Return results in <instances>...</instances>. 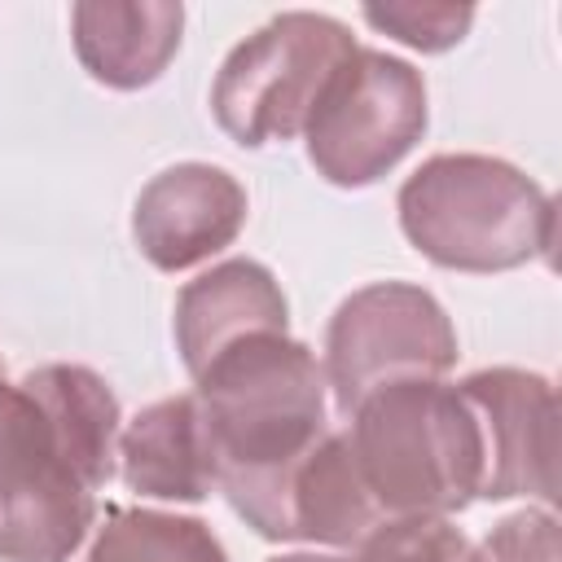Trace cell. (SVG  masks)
<instances>
[{
	"label": "cell",
	"mask_w": 562,
	"mask_h": 562,
	"mask_svg": "<svg viewBox=\"0 0 562 562\" xmlns=\"http://www.w3.org/2000/svg\"><path fill=\"white\" fill-rule=\"evenodd\" d=\"M215 452V492L263 540H285V492L299 461L329 430L325 369L290 334H255L193 378Z\"/></svg>",
	"instance_id": "1"
},
{
	"label": "cell",
	"mask_w": 562,
	"mask_h": 562,
	"mask_svg": "<svg viewBox=\"0 0 562 562\" xmlns=\"http://www.w3.org/2000/svg\"><path fill=\"white\" fill-rule=\"evenodd\" d=\"M400 228L430 263L452 272H509L553 255V198L492 154H435L395 198Z\"/></svg>",
	"instance_id": "2"
},
{
	"label": "cell",
	"mask_w": 562,
	"mask_h": 562,
	"mask_svg": "<svg viewBox=\"0 0 562 562\" xmlns=\"http://www.w3.org/2000/svg\"><path fill=\"white\" fill-rule=\"evenodd\" d=\"M347 439L382 518H452L479 501V430L443 378L378 386L347 413Z\"/></svg>",
	"instance_id": "3"
},
{
	"label": "cell",
	"mask_w": 562,
	"mask_h": 562,
	"mask_svg": "<svg viewBox=\"0 0 562 562\" xmlns=\"http://www.w3.org/2000/svg\"><path fill=\"white\" fill-rule=\"evenodd\" d=\"M356 35L312 9L268 18L220 66L211 88L215 123L246 149L303 136L325 83L356 53Z\"/></svg>",
	"instance_id": "4"
},
{
	"label": "cell",
	"mask_w": 562,
	"mask_h": 562,
	"mask_svg": "<svg viewBox=\"0 0 562 562\" xmlns=\"http://www.w3.org/2000/svg\"><path fill=\"white\" fill-rule=\"evenodd\" d=\"M426 83L404 57L356 48L325 83L303 140L307 162L338 189L382 180L426 132Z\"/></svg>",
	"instance_id": "5"
},
{
	"label": "cell",
	"mask_w": 562,
	"mask_h": 562,
	"mask_svg": "<svg viewBox=\"0 0 562 562\" xmlns=\"http://www.w3.org/2000/svg\"><path fill=\"white\" fill-rule=\"evenodd\" d=\"M457 364V329L443 303L413 281H373L338 303L325 329V386L347 417L391 382L443 378Z\"/></svg>",
	"instance_id": "6"
},
{
	"label": "cell",
	"mask_w": 562,
	"mask_h": 562,
	"mask_svg": "<svg viewBox=\"0 0 562 562\" xmlns=\"http://www.w3.org/2000/svg\"><path fill=\"white\" fill-rule=\"evenodd\" d=\"M97 522V492L75 474L40 408L0 378V562H70Z\"/></svg>",
	"instance_id": "7"
},
{
	"label": "cell",
	"mask_w": 562,
	"mask_h": 562,
	"mask_svg": "<svg viewBox=\"0 0 562 562\" xmlns=\"http://www.w3.org/2000/svg\"><path fill=\"white\" fill-rule=\"evenodd\" d=\"M479 430V501H558V400L531 369H474L457 382Z\"/></svg>",
	"instance_id": "8"
},
{
	"label": "cell",
	"mask_w": 562,
	"mask_h": 562,
	"mask_svg": "<svg viewBox=\"0 0 562 562\" xmlns=\"http://www.w3.org/2000/svg\"><path fill=\"white\" fill-rule=\"evenodd\" d=\"M246 189L215 162L158 171L132 206V237L158 272H184L220 255L246 228Z\"/></svg>",
	"instance_id": "9"
},
{
	"label": "cell",
	"mask_w": 562,
	"mask_h": 562,
	"mask_svg": "<svg viewBox=\"0 0 562 562\" xmlns=\"http://www.w3.org/2000/svg\"><path fill=\"white\" fill-rule=\"evenodd\" d=\"M176 347L198 378L220 351L255 338V334H285L290 307L277 277L255 259H224L193 277L176 299Z\"/></svg>",
	"instance_id": "10"
},
{
	"label": "cell",
	"mask_w": 562,
	"mask_h": 562,
	"mask_svg": "<svg viewBox=\"0 0 562 562\" xmlns=\"http://www.w3.org/2000/svg\"><path fill=\"white\" fill-rule=\"evenodd\" d=\"M114 457L127 492L184 505H198L215 492V452L193 391L140 408L119 430Z\"/></svg>",
	"instance_id": "11"
},
{
	"label": "cell",
	"mask_w": 562,
	"mask_h": 562,
	"mask_svg": "<svg viewBox=\"0 0 562 562\" xmlns=\"http://www.w3.org/2000/svg\"><path fill=\"white\" fill-rule=\"evenodd\" d=\"M180 31L184 9L171 0H79L70 9V40L83 70L114 92L162 79L180 53Z\"/></svg>",
	"instance_id": "12"
},
{
	"label": "cell",
	"mask_w": 562,
	"mask_h": 562,
	"mask_svg": "<svg viewBox=\"0 0 562 562\" xmlns=\"http://www.w3.org/2000/svg\"><path fill=\"white\" fill-rule=\"evenodd\" d=\"M382 518L378 501L364 487V474L356 465L347 426L325 430L312 452L299 461L290 492H285V540L329 544V549H356Z\"/></svg>",
	"instance_id": "13"
},
{
	"label": "cell",
	"mask_w": 562,
	"mask_h": 562,
	"mask_svg": "<svg viewBox=\"0 0 562 562\" xmlns=\"http://www.w3.org/2000/svg\"><path fill=\"white\" fill-rule=\"evenodd\" d=\"M31 404L40 408L44 426L53 430L57 448L75 465V474L101 492L114 474V448H119V400L110 382L88 364H40L18 382Z\"/></svg>",
	"instance_id": "14"
},
{
	"label": "cell",
	"mask_w": 562,
	"mask_h": 562,
	"mask_svg": "<svg viewBox=\"0 0 562 562\" xmlns=\"http://www.w3.org/2000/svg\"><path fill=\"white\" fill-rule=\"evenodd\" d=\"M83 562H228L211 522L167 509L105 505Z\"/></svg>",
	"instance_id": "15"
},
{
	"label": "cell",
	"mask_w": 562,
	"mask_h": 562,
	"mask_svg": "<svg viewBox=\"0 0 562 562\" xmlns=\"http://www.w3.org/2000/svg\"><path fill=\"white\" fill-rule=\"evenodd\" d=\"M351 562H483L479 544L452 518H386L356 549Z\"/></svg>",
	"instance_id": "16"
},
{
	"label": "cell",
	"mask_w": 562,
	"mask_h": 562,
	"mask_svg": "<svg viewBox=\"0 0 562 562\" xmlns=\"http://www.w3.org/2000/svg\"><path fill=\"white\" fill-rule=\"evenodd\" d=\"M364 22L417 53H448L465 40L474 9L470 4H364Z\"/></svg>",
	"instance_id": "17"
},
{
	"label": "cell",
	"mask_w": 562,
	"mask_h": 562,
	"mask_svg": "<svg viewBox=\"0 0 562 562\" xmlns=\"http://www.w3.org/2000/svg\"><path fill=\"white\" fill-rule=\"evenodd\" d=\"M479 558L483 562H562L553 509H518L501 518L479 544Z\"/></svg>",
	"instance_id": "18"
},
{
	"label": "cell",
	"mask_w": 562,
	"mask_h": 562,
	"mask_svg": "<svg viewBox=\"0 0 562 562\" xmlns=\"http://www.w3.org/2000/svg\"><path fill=\"white\" fill-rule=\"evenodd\" d=\"M272 562H351V558H334V553H285V558H272Z\"/></svg>",
	"instance_id": "19"
}]
</instances>
